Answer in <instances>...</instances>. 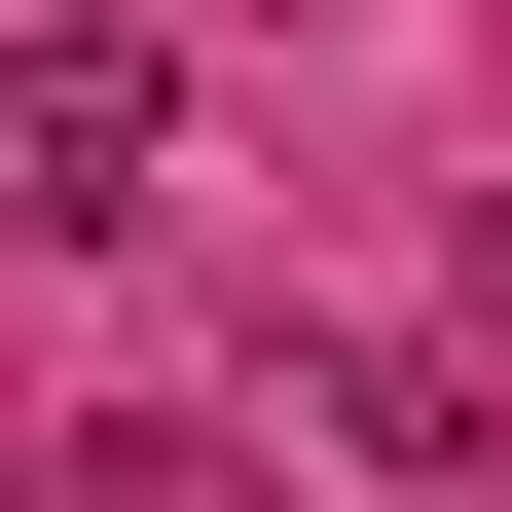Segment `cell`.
Segmentation results:
<instances>
[{"label": "cell", "instance_id": "obj_2", "mask_svg": "<svg viewBox=\"0 0 512 512\" xmlns=\"http://www.w3.org/2000/svg\"><path fill=\"white\" fill-rule=\"evenodd\" d=\"M476 330H512V183H476Z\"/></svg>", "mask_w": 512, "mask_h": 512}, {"label": "cell", "instance_id": "obj_1", "mask_svg": "<svg viewBox=\"0 0 512 512\" xmlns=\"http://www.w3.org/2000/svg\"><path fill=\"white\" fill-rule=\"evenodd\" d=\"M147 183H183V74L110 37V0H74V37H0V256H110Z\"/></svg>", "mask_w": 512, "mask_h": 512}]
</instances>
